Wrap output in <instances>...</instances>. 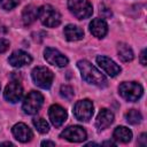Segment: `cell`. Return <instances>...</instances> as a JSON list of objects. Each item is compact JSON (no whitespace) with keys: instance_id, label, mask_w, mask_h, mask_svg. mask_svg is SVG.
I'll return each instance as SVG.
<instances>
[{"instance_id":"603a6c76","label":"cell","mask_w":147,"mask_h":147,"mask_svg":"<svg viewBox=\"0 0 147 147\" xmlns=\"http://www.w3.org/2000/svg\"><path fill=\"white\" fill-rule=\"evenodd\" d=\"M60 94L63 99L65 100H71L72 96H74V88L69 85H62L61 88H60Z\"/></svg>"},{"instance_id":"6da1fadb","label":"cell","mask_w":147,"mask_h":147,"mask_svg":"<svg viewBox=\"0 0 147 147\" xmlns=\"http://www.w3.org/2000/svg\"><path fill=\"white\" fill-rule=\"evenodd\" d=\"M77 67L82 74V78L93 85L96 86H106L107 85V79L101 71H99L93 64H91L86 60H80L77 62Z\"/></svg>"},{"instance_id":"d4e9b609","label":"cell","mask_w":147,"mask_h":147,"mask_svg":"<svg viewBox=\"0 0 147 147\" xmlns=\"http://www.w3.org/2000/svg\"><path fill=\"white\" fill-rule=\"evenodd\" d=\"M99 14L101 15V18H109L113 16V11L110 10V8H108L105 5H100L99 7Z\"/></svg>"},{"instance_id":"cb8c5ba5","label":"cell","mask_w":147,"mask_h":147,"mask_svg":"<svg viewBox=\"0 0 147 147\" xmlns=\"http://www.w3.org/2000/svg\"><path fill=\"white\" fill-rule=\"evenodd\" d=\"M20 3V0H0V7L6 10H10L15 8Z\"/></svg>"},{"instance_id":"83f0119b","label":"cell","mask_w":147,"mask_h":147,"mask_svg":"<svg viewBox=\"0 0 147 147\" xmlns=\"http://www.w3.org/2000/svg\"><path fill=\"white\" fill-rule=\"evenodd\" d=\"M140 63L142 65H146L147 61H146V49H142L140 53Z\"/></svg>"},{"instance_id":"4fadbf2b","label":"cell","mask_w":147,"mask_h":147,"mask_svg":"<svg viewBox=\"0 0 147 147\" xmlns=\"http://www.w3.org/2000/svg\"><path fill=\"white\" fill-rule=\"evenodd\" d=\"M8 62L10 65H13L15 68H21L23 65L30 64L32 62V57L26 52H24L22 49H17V51H14L11 53V55L8 57Z\"/></svg>"},{"instance_id":"8992f818","label":"cell","mask_w":147,"mask_h":147,"mask_svg":"<svg viewBox=\"0 0 147 147\" xmlns=\"http://www.w3.org/2000/svg\"><path fill=\"white\" fill-rule=\"evenodd\" d=\"M31 76H32L34 84L41 88H45V90L51 87L53 79H54L53 72L46 67H36L32 70Z\"/></svg>"},{"instance_id":"d6986e66","label":"cell","mask_w":147,"mask_h":147,"mask_svg":"<svg viewBox=\"0 0 147 147\" xmlns=\"http://www.w3.org/2000/svg\"><path fill=\"white\" fill-rule=\"evenodd\" d=\"M113 137L115 140L126 144L132 139V132L125 126H117L113 132Z\"/></svg>"},{"instance_id":"484cf974","label":"cell","mask_w":147,"mask_h":147,"mask_svg":"<svg viewBox=\"0 0 147 147\" xmlns=\"http://www.w3.org/2000/svg\"><path fill=\"white\" fill-rule=\"evenodd\" d=\"M9 48V41L7 39L0 38V53H5Z\"/></svg>"},{"instance_id":"30bf717a","label":"cell","mask_w":147,"mask_h":147,"mask_svg":"<svg viewBox=\"0 0 147 147\" xmlns=\"http://www.w3.org/2000/svg\"><path fill=\"white\" fill-rule=\"evenodd\" d=\"M44 56H45V60L52 64V65H56V67H65L68 64V59L67 56H64L61 52H59L57 49L55 48H52V47H47L45 51H44Z\"/></svg>"},{"instance_id":"52a82bcc","label":"cell","mask_w":147,"mask_h":147,"mask_svg":"<svg viewBox=\"0 0 147 147\" xmlns=\"http://www.w3.org/2000/svg\"><path fill=\"white\" fill-rule=\"evenodd\" d=\"M93 103L88 99L80 100L76 102L74 107V115L80 122H88L93 116Z\"/></svg>"},{"instance_id":"8fae6325","label":"cell","mask_w":147,"mask_h":147,"mask_svg":"<svg viewBox=\"0 0 147 147\" xmlns=\"http://www.w3.org/2000/svg\"><path fill=\"white\" fill-rule=\"evenodd\" d=\"M48 116H49L51 123L55 127H60L65 122L68 114H67V110L60 105H52L48 110Z\"/></svg>"},{"instance_id":"ffe728a7","label":"cell","mask_w":147,"mask_h":147,"mask_svg":"<svg viewBox=\"0 0 147 147\" xmlns=\"http://www.w3.org/2000/svg\"><path fill=\"white\" fill-rule=\"evenodd\" d=\"M117 53L119 59L123 62H130L133 60L134 55H133V51L131 49V47L124 42H119L117 46Z\"/></svg>"},{"instance_id":"f546056e","label":"cell","mask_w":147,"mask_h":147,"mask_svg":"<svg viewBox=\"0 0 147 147\" xmlns=\"http://www.w3.org/2000/svg\"><path fill=\"white\" fill-rule=\"evenodd\" d=\"M102 145H103V146H115L116 144H115V142H113V141H103V142H102Z\"/></svg>"},{"instance_id":"ac0fdd59","label":"cell","mask_w":147,"mask_h":147,"mask_svg":"<svg viewBox=\"0 0 147 147\" xmlns=\"http://www.w3.org/2000/svg\"><path fill=\"white\" fill-rule=\"evenodd\" d=\"M38 13H39V8H37L36 6H33V5L26 6L22 13V21H23L24 25L32 24L38 18Z\"/></svg>"},{"instance_id":"9c48e42d","label":"cell","mask_w":147,"mask_h":147,"mask_svg":"<svg viewBox=\"0 0 147 147\" xmlns=\"http://www.w3.org/2000/svg\"><path fill=\"white\" fill-rule=\"evenodd\" d=\"M22 95H23V87L18 80H11L9 82V84H7L3 92V96L7 101L15 103L21 100Z\"/></svg>"},{"instance_id":"7c38bea8","label":"cell","mask_w":147,"mask_h":147,"mask_svg":"<svg viewBox=\"0 0 147 147\" xmlns=\"http://www.w3.org/2000/svg\"><path fill=\"white\" fill-rule=\"evenodd\" d=\"M96 63L110 77H115L121 72V67L118 64H116L111 59H109L107 56H103V55L96 56Z\"/></svg>"},{"instance_id":"5bb4252c","label":"cell","mask_w":147,"mask_h":147,"mask_svg":"<svg viewBox=\"0 0 147 147\" xmlns=\"http://www.w3.org/2000/svg\"><path fill=\"white\" fill-rule=\"evenodd\" d=\"M11 131H13L14 137L18 141H21V142H28L33 137V133H32L31 129L26 124H24V123H17V124H15L13 126V130Z\"/></svg>"},{"instance_id":"5b68a950","label":"cell","mask_w":147,"mask_h":147,"mask_svg":"<svg viewBox=\"0 0 147 147\" xmlns=\"http://www.w3.org/2000/svg\"><path fill=\"white\" fill-rule=\"evenodd\" d=\"M44 103V96L40 92L37 91H31L24 99L22 108L25 114L28 115H34L39 111Z\"/></svg>"},{"instance_id":"ba28073f","label":"cell","mask_w":147,"mask_h":147,"mask_svg":"<svg viewBox=\"0 0 147 147\" xmlns=\"http://www.w3.org/2000/svg\"><path fill=\"white\" fill-rule=\"evenodd\" d=\"M60 137L70 142H82L86 139L87 134H86V131L82 126L72 125V126H68L67 129H64L61 132Z\"/></svg>"},{"instance_id":"9a60e30c","label":"cell","mask_w":147,"mask_h":147,"mask_svg":"<svg viewBox=\"0 0 147 147\" xmlns=\"http://www.w3.org/2000/svg\"><path fill=\"white\" fill-rule=\"evenodd\" d=\"M114 122V114L109 110V109H101L96 116L95 119V126L98 127V130H105L107 129L111 123Z\"/></svg>"},{"instance_id":"277c9868","label":"cell","mask_w":147,"mask_h":147,"mask_svg":"<svg viewBox=\"0 0 147 147\" xmlns=\"http://www.w3.org/2000/svg\"><path fill=\"white\" fill-rule=\"evenodd\" d=\"M68 8L78 20L88 18L93 14V7L88 0H68Z\"/></svg>"},{"instance_id":"3957f363","label":"cell","mask_w":147,"mask_h":147,"mask_svg":"<svg viewBox=\"0 0 147 147\" xmlns=\"http://www.w3.org/2000/svg\"><path fill=\"white\" fill-rule=\"evenodd\" d=\"M118 92L123 99L130 102H134L141 98L144 88L137 82H124L118 86Z\"/></svg>"},{"instance_id":"1f68e13d","label":"cell","mask_w":147,"mask_h":147,"mask_svg":"<svg viewBox=\"0 0 147 147\" xmlns=\"http://www.w3.org/2000/svg\"><path fill=\"white\" fill-rule=\"evenodd\" d=\"M0 90H1V85H0Z\"/></svg>"},{"instance_id":"e0dca14e","label":"cell","mask_w":147,"mask_h":147,"mask_svg":"<svg viewBox=\"0 0 147 147\" xmlns=\"http://www.w3.org/2000/svg\"><path fill=\"white\" fill-rule=\"evenodd\" d=\"M63 33H64L65 39L69 41H77V40L83 39L84 37V31L79 26L74 25V24H68L64 28Z\"/></svg>"},{"instance_id":"4316f807","label":"cell","mask_w":147,"mask_h":147,"mask_svg":"<svg viewBox=\"0 0 147 147\" xmlns=\"http://www.w3.org/2000/svg\"><path fill=\"white\" fill-rule=\"evenodd\" d=\"M138 145L142 146V147H145L147 145V134L146 133H141L140 134V137L138 139Z\"/></svg>"},{"instance_id":"7402d4cb","label":"cell","mask_w":147,"mask_h":147,"mask_svg":"<svg viewBox=\"0 0 147 147\" xmlns=\"http://www.w3.org/2000/svg\"><path fill=\"white\" fill-rule=\"evenodd\" d=\"M32 123H33L34 127L37 129V131L40 132V133H47V132L49 131V125H48V123L46 122V119H44V118H41V117L34 118V119L32 121Z\"/></svg>"},{"instance_id":"7a4b0ae2","label":"cell","mask_w":147,"mask_h":147,"mask_svg":"<svg viewBox=\"0 0 147 147\" xmlns=\"http://www.w3.org/2000/svg\"><path fill=\"white\" fill-rule=\"evenodd\" d=\"M38 18L47 28H55L61 23L60 13L51 5H44L39 8Z\"/></svg>"},{"instance_id":"f1b7e54d","label":"cell","mask_w":147,"mask_h":147,"mask_svg":"<svg viewBox=\"0 0 147 147\" xmlns=\"http://www.w3.org/2000/svg\"><path fill=\"white\" fill-rule=\"evenodd\" d=\"M41 146H52V147H54L55 146V142L49 141V140H46V141H42L41 142Z\"/></svg>"},{"instance_id":"44dd1931","label":"cell","mask_w":147,"mask_h":147,"mask_svg":"<svg viewBox=\"0 0 147 147\" xmlns=\"http://www.w3.org/2000/svg\"><path fill=\"white\" fill-rule=\"evenodd\" d=\"M125 118H126L127 123H130V124H138V123L141 122L142 115H141V113H140L139 110H137V109H131V110H129V111L125 114Z\"/></svg>"},{"instance_id":"2e32d148","label":"cell","mask_w":147,"mask_h":147,"mask_svg":"<svg viewBox=\"0 0 147 147\" xmlns=\"http://www.w3.org/2000/svg\"><path fill=\"white\" fill-rule=\"evenodd\" d=\"M90 31L96 38H103L108 32V25L103 18H94L90 23Z\"/></svg>"},{"instance_id":"4dcf8cb0","label":"cell","mask_w":147,"mask_h":147,"mask_svg":"<svg viewBox=\"0 0 147 147\" xmlns=\"http://www.w3.org/2000/svg\"><path fill=\"white\" fill-rule=\"evenodd\" d=\"M0 146H14L13 142H9V141H6V142H1Z\"/></svg>"}]
</instances>
